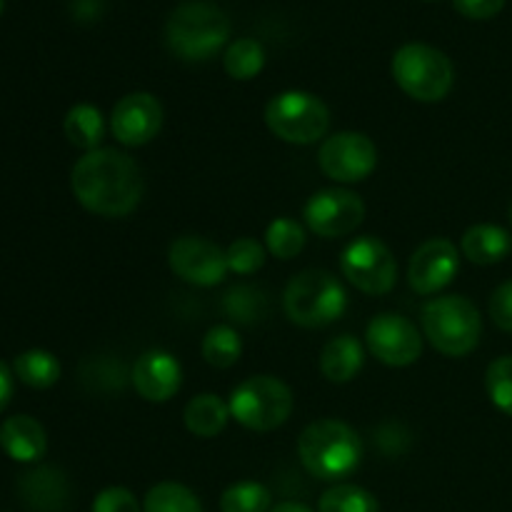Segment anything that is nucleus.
Returning <instances> with one entry per match:
<instances>
[{
  "instance_id": "nucleus-34",
  "label": "nucleus",
  "mask_w": 512,
  "mask_h": 512,
  "mask_svg": "<svg viewBox=\"0 0 512 512\" xmlns=\"http://www.w3.org/2000/svg\"><path fill=\"white\" fill-rule=\"evenodd\" d=\"M93 512H143V505L128 488L113 485V488H105L95 495Z\"/></svg>"
},
{
  "instance_id": "nucleus-27",
  "label": "nucleus",
  "mask_w": 512,
  "mask_h": 512,
  "mask_svg": "<svg viewBox=\"0 0 512 512\" xmlns=\"http://www.w3.org/2000/svg\"><path fill=\"white\" fill-rule=\"evenodd\" d=\"M200 350H203L205 363L218 370H228L240 360L243 343H240L233 325H215V328H210L205 333Z\"/></svg>"
},
{
  "instance_id": "nucleus-30",
  "label": "nucleus",
  "mask_w": 512,
  "mask_h": 512,
  "mask_svg": "<svg viewBox=\"0 0 512 512\" xmlns=\"http://www.w3.org/2000/svg\"><path fill=\"white\" fill-rule=\"evenodd\" d=\"M318 512H380V505L378 498L360 485L343 483L325 490Z\"/></svg>"
},
{
  "instance_id": "nucleus-7",
  "label": "nucleus",
  "mask_w": 512,
  "mask_h": 512,
  "mask_svg": "<svg viewBox=\"0 0 512 512\" xmlns=\"http://www.w3.org/2000/svg\"><path fill=\"white\" fill-rule=\"evenodd\" d=\"M230 418L255 433H270L288 423L293 390L275 375H253L230 395Z\"/></svg>"
},
{
  "instance_id": "nucleus-10",
  "label": "nucleus",
  "mask_w": 512,
  "mask_h": 512,
  "mask_svg": "<svg viewBox=\"0 0 512 512\" xmlns=\"http://www.w3.org/2000/svg\"><path fill=\"white\" fill-rule=\"evenodd\" d=\"M318 165L335 183H360L378 165V150L365 133L343 130L323 140Z\"/></svg>"
},
{
  "instance_id": "nucleus-9",
  "label": "nucleus",
  "mask_w": 512,
  "mask_h": 512,
  "mask_svg": "<svg viewBox=\"0 0 512 512\" xmlns=\"http://www.w3.org/2000/svg\"><path fill=\"white\" fill-rule=\"evenodd\" d=\"M340 270L350 285L365 295H385L395 288L398 263L393 250L373 235L355 238L340 255Z\"/></svg>"
},
{
  "instance_id": "nucleus-15",
  "label": "nucleus",
  "mask_w": 512,
  "mask_h": 512,
  "mask_svg": "<svg viewBox=\"0 0 512 512\" xmlns=\"http://www.w3.org/2000/svg\"><path fill=\"white\" fill-rule=\"evenodd\" d=\"M458 270V248L448 238H430L410 258L408 283L418 295H435L453 283Z\"/></svg>"
},
{
  "instance_id": "nucleus-19",
  "label": "nucleus",
  "mask_w": 512,
  "mask_h": 512,
  "mask_svg": "<svg viewBox=\"0 0 512 512\" xmlns=\"http://www.w3.org/2000/svg\"><path fill=\"white\" fill-rule=\"evenodd\" d=\"M460 250L475 265H495L505 260L512 250V238L505 228L493 223H480L465 230Z\"/></svg>"
},
{
  "instance_id": "nucleus-21",
  "label": "nucleus",
  "mask_w": 512,
  "mask_h": 512,
  "mask_svg": "<svg viewBox=\"0 0 512 512\" xmlns=\"http://www.w3.org/2000/svg\"><path fill=\"white\" fill-rule=\"evenodd\" d=\"M220 308H223L225 318H228L230 323L253 328V325L265 323V318L270 315V298L263 288L240 283L233 285V288L223 295Z\"/></svg>"
},
{
  "instance_id": "nucleus-8",
  "label": "nucleus",
  "mask_w": 512,
  "mask_h": 512,
  "mask_svg": "<svg viewBox=\"0 0 512 512\" xmlns=\"http://www.w3.org/2000/svg\"><path fill=\"white\" fill-rule=\"evenodd\" d=\"M265 123L275 138L293 145H313L328 135L330 110L318 95L285 90L265 105Z\"/></svg>"
},
{
  "instance_id": "nucleus-28",
  "label": "nucleus",
  "mask_w": 512,
  "mask_h": 512,
  "mask_svg": "<svg viewBox=\"0 0 512 512\" xmlns=\"http://www.w3.org/2000/svg\"><path fill=\"white\" fill-rule=\"evenodd\" d=\"M143 512H203L198 495L180 483H158L148 490Z\"/></svg>"
},
{
  "instance_id": "nucleus-39",
  "label": "nucleus",
  "mask_w": 512,
  "mask_h": 512,
  "mask_svg": "<svg viewBox=\"0 0 512 512\" xmlns=\"http://www.w3.org/2000/svg\"><path fill=\"white\" fill-rule=\"evenodd\" d=\"M270 512H313V510H310L308 505L293 503V500H288V503H278Z\"/></svg>"
},
{
  "instance_id": "nucleus-33",
  "label": "nucleus",
  "mask_w": 512,
  "mask_h": 512,
  "mask_svg": "<svg viewBox=\"0 0 512 512\" xmlns=\"http://www.w3.org/2000/svg\"><path fill=\"white\" fill-rule=\"evenodd\" d=\"M228 270L235 275H253L265 265V248L255 238H238L225 250Z\"/></svg>"
},
{
  "instance_id": "nucleus-29",
  "label": "nucleus",
  "mask_w": 512,
  "mask_h": 512,
  "mask_svg": "<svg viewBox=\"0 0 512 512\" xmlns=\"http://www.w3.org/2000/svg\"><path fill=\"white\" fill-rule=\"evenodd\" d=\"M265 248L278 260L298 258L305 248V228L293 218H275L265 230Z\"/></svg>"
},
{
  "instance_id": "nucleus-18",
  "label": "nucleus",
  "mask_w": 512,
  "mask_h": 512,
  "mask_svg": "<svg viewBox=\"0 0 512 512\" xmlns=\"http://www.w3.org/2000/svg\"><path fill=\"white\" fill-rule=\"evenodd\" d=\"M0 448L18 463H35L48 450V435L30 415H13L0 428Z\"/></svg>"
},
{
  "instance_id": "nucleus-6",
  "label": "nucleus",
  "mask_w": 512,
  "mask_h": 512,
  "mask_svg": "<svg viewBox=\"0 0 512 512\" xmlns=\"http://www.w3.org/2000/svg\"><path fill=\"white\" fill-rule=\"evenodd\" d=\"M393 78L413 100L438 103L453 90L455 68L443 50L428 43H405L393 55Z\"/></svg>"
},
{
  "instance_id": "nucleus-11",
  "label": "nucleus",
  "mask_w": 512,
  "mask_h": 512,
  "mask_svg": "<svg viewBox=\"0 0 512 512\" xmlns=\"http://www.w3.org/2000/svg\"><path fill=\"white\" fill-rule=\"evenodd\" d=\"M168 263L180 280L198 288H213L223 283L225 275L230 273L225 250L200 235H183L173 240L168 250Z\"/></svg>"
},
{
  "instance_id": "nucleus-32",
  "label": "nucleus",
  "mask_w": 512,
  "mask_h": 512,
  "mask_svg": "<svg viewBox=\"0 0 512 512\" xmlns=\"http://www.w3.org/2000/svg\"><path fill=\"white\" fill-rule=\"evenodd\" d=\"M485 390L500 413L512 418V355L493 360L485 370Z\"/></svg>"
},
{
  "instance_id": "nucleus-16",
  "label": "nucleus",
  "mask_w": 512,
  "mask_h": 512,
  "mask_svg": "<svg viewBox=\"0 0 512 512\" xmlns=\"http://www.w3.org/2000/svg\"><path fill=\"white\" fill-rule=\"evenodd\" d=\"M130 383L148 403H168L183 383L178 358L165 350H148L130 368Z\"/></svg>"
},
{
  "instance_id": "nucleus-4",
  "label": "nucleus",
  "mask_w": 512,
  "mask_h": 512,
  "mask_svg": "<svg viewBox=\"0 0 512 512\" xmlns=\"http://www.w3.org/2000/svg\"><path fill=\"white\" fill-rule=\"evenodd\" d=\"M420 325L428 343L448 358L470 355L480 343L483 320L465 295H440L420 310Z\"/></svg>"
},
{
  "instance_id": "nucleus-5",
  "label": "nucleus",
  "mask_w": 512,
  "mask_h": 512,
  "mask_svg": "<svg viewBox=\"0 0 512 512\" xmlns=\"http://www.w3.org/2000/svg\"><path fill=\"white\" fill-rule=\"evenodd\" d=\"M348 308V293L333 273L308 268L295 275L283 293V310L300 328H325Z\"/></svg>"
},
{
  "instance_id": "nucleus-2",
  "label": "nucleus",
  "mask_w": 512,
  "mask_h": 512,
  "mask_svg": "<svg viewBox=\"0 0 512 512\" xmlns=\"http://www.w3.org/2000/svg\"><path fill=\"white\" fill-rule=\"evenodd\" d=\"M298 455L313 478L335 483L358 470L363 460V443L348 423L328 418L310 423L300 433Z\"/></svg>"
},
{
  "instance_id": "nucleus-36",
  "label": "nucleus",
  "mask_w": 512,
  "mask_h": 512,
  "mask_svg": "<svg viewBox=\"0 0 512 512\" xmlns=\"http://www.w3.org/2000/svg\"><path fill=\"white\" fill-rule=\"evenodd\" d=\"M490 318L505 333H512V280L500 285L490 298Z\"/></svg>"
},
{
  "instance_id": "nucleus-41",
  "label": "nucleus",
  "mask_w": 512,
  "mask_h": 512,
  "mask_svg": "<svg viewBox=\"0 0 512 512\" xmlns=\"http://www.w3.org/2000/svg\"><path fill=\"white\" fill-rule=\"evenodd\" d=\"M0 13H3V0H0Z\"/></svg>"
},
{
  "instance_id": "nucleus-23",
  "label": "nucleus",
  "mask_w": 512,
  "mask_h": 512,
  "mask_svg": "<svg viewBox=\"0 0 512 512\" xmlns=\"http://www.w3.org/2000/svg\"><path fill=\"white\" fill-rule=\"evenodd\" d=\"M185 428L195 435V438H215L223 433L225 425L230 420V405L223 403L218 395L200 393L185 405L183 410Z\"/></svg>"
},
{
  "instance_id": "nucleus-38",
  "label": "nucleus",
  "mask_w": 512,
  "mask_h": 512,
  "mask_svg": "<svg viewBox=\"0 0 512 512\" xmlns=\"http://www.w3.org/2000/svg\"><path fill=\"white\" fill-rule=\"evenodd\" d=\"M10 395H13V378H10L8 365L0 363V413H3V410L8 408Z\"/></svg>"
},
{
  "instance_id": "nucleus-13",
  "label": "nucleus",
  "mask_w": 512,
  "mask_h": 512,
  "mask_svg": "<svg viewBox=\"0 0 512 512\" xmlns=\"http://www.w3.org/2000/svg\"><path fill=\"white\" fill-rule=\"evenodd\" d=\"M365 343L373 358L390 368H408L423 353V335L398 313L375 315L365 330Z\"/></svg>"
},
{
  "instance_id": "nucleus-12",
  "label": "nucleus",
  "mask_w": 512,
  "mask_h": 512,
  "mask_svg": "<svg viewBox=\"0 0 512 512\" xmlns=\"http://www.w3.org/2000/svg\"><path fill=\"white\" fill-rule=\"evenodd\" d=\"M303 218L320 238H345L365 220V203L353 190L328 188L305 203Z\"/></svg>"
},
{
  "instance_id": "nucleus-22",
  "label": "nucleus",
  "mask_w": 512,
  "mask_h": 512,
  "mask_svg": "<svg viewBox=\"0 0 512 512\" xmlns=\"http://www.w3.org/2000/svg\"><path fill=\"white\" fill-rule=\"evenodd\" d=\"M80 383L85 390L98 395L123 393L125 385L130 383V370L115 355H90L80 365Z\"/></svg>"
},
{
  "instance_id": "nucleus-24",
  "label": "nucleus",
  "mask_w": 512,
  "mask_h": 512,
  "mask_svg": "<svg viewBox=\"0 0 512 512\" xmlns=\"http://www.w3.org/2000/svg\"><path fill=\"white\" fill-rule=\"evenodd\" d=\"M63 130L65 138L70 140V145L90 153V150H98L100 140H103L105 118L95 105L80 103L68 110V115H65L63 120Z\"/></svg>"
},
{
  "instance_id": "nucleus-35",
  "label": "nucleus",
  "mask_w": 512,
  "mask_h": 512,
  "mask_svg": "<svg viewBox=\"0 0 512 512\" xmlns=\"http://www.w3.org/2000/svg\"><path fill=\"white\" fill-rule=\"evenodd\" d=\"M375 445H378L385 455H405L410 448L408 428L400 423L380 425L378 433H375Z\"/></svg>"
},
{
  "instance_id": "nucleus-25",
  "label": "nucleus",
  "mask_w": 512,
  "mask_h": 512,
  "mask_svg": "<svg viewBox=\"0 0 512 512\" xmlns=\"http://www.w3.org/2000/svg\"><path fill=\"white\" fill-rule=\"evenodd\" d=\"M223 68L230 78L250 80L265 68V48L255 38H238L225 48Z\"/></svg>"
},
{
  "instance_id": "nucleus-26",
  "label": "nucleus",
  "mask_w": 512,
  "mask_h": 512,
  "mask_svg": "<svg viewBox=\"0 0 512 512\" xmlns=\"http://www.w3.org/2000/svg\"><path fill=\"white\" fill-rule=\"evenodd\" d=\"M15 375L23 380L30 388L45 390L50 385L58 383L60 378V363L53 353L48 350H28L15 358Z\"/></svg>"
},
{
  "instance_id": "nucleus-20",
  "label": "nucleus",
  "mask_w": 512,
  "mask_h": 512,
  "mask_svg": "<svg viewBox=\"0 0 512 512\" xmlns=\"http://www.w3.org/2000/svg\"><path fill=\"white\" fill-rule=\"evenodd\" d=\"M365 363V350L358 338L353 335H338L330 343H325L320 353V373L330 383H350L360 373Z\"/></svg>"
},
{
  "instance_id": "nucleus-1",
  "label": "nucleus",
  "mask_w": 512,
  "mask_h": 512,
  "mask_svg": "<svg viewBox=\"0 0 512 512\" xmlns=\"http://www.w3.org/2000/svg\"><path fill=\"white\" fill-rule=\"evenodd\" d=\"M70 185L78 203L103 218H125L143 198V175L138 163L115 148L85 153L75 163Z\"/></svg>"
},
{
  "instance_id": "nucleus-31",
  "label": "nucleus",
  "mask_w": 512,
  "mask_h": 512,
  "mask_svg": "<svg viewBox=\"0 0 512 512\" xmlns=\"http://www.w3.org/2000/svg\"><path fill=\"white\" fill-rule=\"evenodd\" d=\"M220 510L223 512H270L273 510V495L263 483H235L220 495Z\"/></svg>"
},
{
  "instance_id": "nucleus-14",
  "label": "nucleus",
  "mask_w": 512,
  "mask_h": 512,
  "mask_svg": "<svg viewBox=\"0 0 512 512\" xmlns=\"http://www.w3.org/2000/svg\"><path fill=\"white\" fill-rule=\"evenodd\" d=\"M163 128V105L153 93H128L115 103L110 113V133L120 145L140 148L150 143Z\"/></svg>"
},
{
  "instance_id": "nucleus-17",
  "label": "nucleus",
  "mask_w": 512,
  "mask_h": 512,
  "mask_svg": "<svg viewBox=\"0 0 512 512\" xmlns=\"http://www.w3.org/2000/svg\"><path fill=\"white\" fill-rule=\"evenodd\" d=\"M70 480L53 465H40L18 478V498L30 512H68Z\"/></svg>"
},
{
  "instance_id": "nucleus-40",
  "label": "nucleus",
  "mask_w": 512,
  "mask_h": 512,
  "mask_svg": "<svg viewBox=\"0 0 512 512\" xmlns=\"http://www.w3.org/2000/svg\"><path fill=\"white\" fill-rule=\"evenodd\" d=\"M508 218H510V225H512V203H510V210H508Z\"/></svg>"
},
{
  "instance_id": "nucleus-37",
  "label": "nucleus",
  "mask_w": 512,
  "mask_h": 512,
  "mask_svg": "<svg viewBox=\"0 0 512 512\" xmlns=\"http://www.w3.org/2000/svg\"><path fill=\"white\" fill-rule=\"evenodd\" d=\"M455 8L470 20H488L505 8V0H455Z\"/></svg>"
},
{
  "instance_id": "nucleus-3",
  "label": "nucleus",
  "mask_w": 512,
  "mask_h": 512,
  "mask_svg": "<svg viewBox=\"0 0 512 512\" xmlns=\"http://www.w3.org/2000/svg\"><path fill=\"white\" fill-rule=\"evenodd\" d=\"M230 18L208 0H185L175 5L165 23V40L178 58L198 63L213 58L228 45Z\"/></svg>"
}]
</instances>
